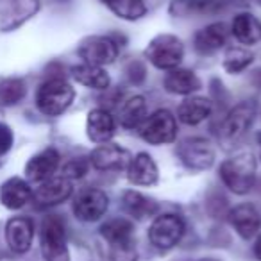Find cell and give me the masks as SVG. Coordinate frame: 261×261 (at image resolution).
I'll use <instances>...</instances> for the list:
<instances>
[{"mask_svg": "<svg viewBox=\"0 0 261 261\" xmlns=\"http://www.w3.org/2000/svg\"><path fill=\"white\" fill-rule=\"evenodd\" d=\"M257 165L250 152H236L224 160L218 168L222 185L234 195H247L256 185Z\"/></svg>", "mask_w": 261, "mask_h": 261, "instance_id": "cell-1", "label": "cell"}, {"mask_svg": "<svg viewBox=\"0 0 261 261\" xmlns=\"http://www.w3.org/2000/svg\"><path fill=\"white\" fill-rule=\"evenodd\" d=\"M257 115V104L254 100H242L232 106L218 123V142L224 147H231L247 135Z\"/></svg>", "mask_w": 261, "mask_h": 261, "instance_id": "cell-2", "label": "cell"}, {"mask_svg": "<svg viewBox=\"0 0 261 261\" xmlns=\"http://www.w3.org/2000/svg\"><path fill=\"white\" fill-rule=\"evenodd\" d=\"M75 98L73 86L63 77H50L36 91V108L45 116H59L72 106Z\"/></svg>", "mask_w": 261, "mask_h": 261, "instance_id": "cell-3", "label": "cell"}, {"mask_svg": "<svg viewBox=\"0 0 261 261\" xmlns=\"http://www.w3.org/2000/svg\"><path fill=\"white\" fill-rule=\"evenodd\" d=\"M145 59L158 70H174L185 59V43L181 38L170 33H161L149 41L143 50Z\"/></svg>", "mask_w": 261, "mask_h": 261, "instance_id": "cell-4", "label": "cell"}, {"mask_svg": "<svg viewBox=\"0 0 261 261\" xmlns=\"http://www.w3.org/2000/svg\"><path fill=\"white\" fill-rule=\"evenodd\" d=\"M40 247L45 261H70L66 225L59 215H47L41 222Z\"/></svg>", "mask_w": 261, "mask_h": 261, "instance_id": "cell-5", "label": "cell"}, {"mask_svg": "<svg viewBox=\"0 0 261 261\" xmlns=\"http://www.w3.org/2000/svg\"><path fill=\"white\" fill-rule=\"evenodd\" d=\"M177 160L185 168L192 172L210 170L217 160V149L213 142L204 136H188L177 143Z\"/></svg>", "mask_w": 261, "mask_h": 261, "instance_id": "cell-6", "label": "cell"}, {"mask_svg": "<svg viewBox=\"0 0 261 261\" xmlns=\"http://www.w3.org/2000/svg\"><path fill=\"white\" fill-rule=\"evenodd\" d=\"M185 232L186 224L179 215L163 213L154 217L147 236H149V242L154 249L160 250V252H168L181 243Z\"/></svg>", "mask_w": 261, "mask_h": 261, "instance_id": "cell-7", "label": "cell"}, {"mask_svg": "<svg viewBox=\"0 0 261 261\" xmlns=\"http://www.w3.org/2000/svg\"><path fill=\"white\" fill-rule=\"evenodd\" d=\"M143 142L160 147L174 143L177 138V118L168 109H158L145 118L138 129Z\"/></svg>", "mask_w": 261, "mask_h": 261, "instance_id": "cell-8", "label": "cell"}, {"mask_svg": "<svg viewBox=\"0 0 261 261\" xmlns=\"http://www.w3.org/2000/svg\"><path fill=\"white\" fill-rule=\"evenodd\" d=\"M120 52V41L116 36H88L77 47V56L83 63L93 66H108L116 61Z\"/></svg>", "mask_w": 261, "mask_h": 261, "instance_id": "cell-9", "label": "cell"}, {"mask_svg": "<svg viewBox=\"0 0 261 261\" xmlns=\"http://www.w3.org/2000/svg\"><path fill=\"white\" fill-rule=\"evenodd\" d=\"M109 207V195L100 188H84L73 197L72 211L77 220L86 222H98L106 215Z\"/></svg>", "mask_w": 261, "mask_h": 261, "instance_id": "cell-10", "label": "cell"}, {"mask_svg": "<svg viewBox=\"0 0 261 261\" xmlns=\"http://www.w3.org/2000/svg\"><path fill=\"white\" fill-rule=\"evenodd\" d=\"M73 193V185L70 179L63 177H50L47 181L40 182L36 190H33V202L36 207H54L66 202Z\"/></svg>", "mask_w": 261, "mask_h": 261, "instance_id": "cell-11", "label": "cell"}, {"mask_svg": "<svg viewBox=\"0 0 261 261\" xmlns=\"http://www.w3.org/2000/svg\"><path fill=\"white\" fill-rule=\"evenodd\" d=\"M225 217L236 234L245 242L256 238L257 232L261 231V211L254 204H238V206L231 207Z\"/></svg>", "mask_w": 261, "mask_h": 261, "instance_id": "cell-12", "label": "cell"}, {"mask_svg": "<svg viewBox=\"0 0 261 261\" xmlns=\"http://www.w3.org/2000/svg\"><path fill=\"white\" fill-rule=\"evenodd\" d=\"M91 168L98 172H120L127 170V165L130 161V154L125 149H122L116 143H104L98 145L97 149L91 150L90 154Z\"/></svg>", "mask_w": 261, "mask_h": 261, "instance_id": "cell-13", "label": "cell"}, {"mask_svg": "<svg viewBox=\"0 0 261 261\" xmlns=\"http://www.w3.org/2000/svg\"><path fill=\"white\" fill-rule=\"evenodd\" d=\"M229 34H231V31H229L227 23H207L206 27H202L193 34V48L200 56H213L227 45Z\"/></svg>", "mask_w": 261, "mask_h": 261, "instance_id": "cell-14", "label": "cell"}, {"mask_svg": "<svg viewBox=\"0 0 261 261\" xmlns=\"http://www.w3.org/2000/svg\"><path fill=\"white\" fill-rule=\"evenodd\" d=\"M116 133V120L111 111L106 108H95L88 113L86 118V135L88 140L97 145H104L113 140Z\"/></svg>", "mask_w": 261, "mask_h": 261, "instance_id": "cell-15", "label": "cell"}, {"mask_svg": "<svg viewBox=\"0 0 261 261\" xmlns=\"http://www.w3.org/2000/svg\"><path fill=\"white\" fill-rule=\"evenodd\" d=\"M61 165V156L54 147L43 149L41 152L34 154L25 165V175L33 182H43L54 177Z\"/></svg>", "mask_w": 261, "mask_h": 261, "instance_id": "cell-16", "label": "cell"}, {"mask_svg": "<svg viewBox=\"0 0 261 261\" xmlns=\"http://www.w3.org/2000/svg\"><path fill=\"white\" fill-rule=\"evenodd\" d=\"M34 238V222L29 217H13L6 224V242L15 254L29 252Z\"/></svg>", "mask_w": 261, "mask_h": 261, "instance_id": "cell-17", "label": "cell"}, {"mask_svg": "<svg viewBox=\"0 0 261 261\" xmlns=\"http://www.w3.org/2000/svg\"><path fill=\"white\" fill-rule=\"evenodd\" d=\"M127 179L135 186H154L160 181V168L149 152H138L127 165Z\"/></svg>", "mask_w": 261, "mask_h": 261, "instance_id": "cell-18", "label": "cell"}, {"mask_svg": "<svg viewBox=\"0 0 261 261\" xmlns=\"http://www.w3.org/2000/svg\"><path fill=\"white\" fill-rule=\"evenodd\" d=\"M120 206L133 222L156 217L160 211V204L150 197L143 195L138 190H125L120 197Z\"/></svg>", "mask_w": 261, "mask_h": 261, "instance_id": "cell-19", "label": "cell"}, {"mask_svg": "<svg viewBox=\"0 0 261 261\" xmlns=\"http://www.w3.org/2000/svg\"><path fill=\"white\" fill-rule=\"evenodd\" d=\"M213 115V100L207 97H199V95H190L185 100L179 104L177 108V116L185 125H199V123L206 122L210 116Z\"/></svg>", "mask_w": 261, "mask_h": 261, "instance_id": "cell-20", "label": "cell"}, {"mask_svg": "<svg viewBox=\"0 0 261 261\" xmlns=\"http://www.w3.org/2000/svg\"><path fill=\"white\" fill-rule=\"evenodd\" d=\"M163 88L170 95L190 97V95L202 90V81L199 79V75L193 70L174 68V70H168V73L165 75Z\"/></svg>", "mask_w": 261, "mask_h": 261, "instance_id": "cell-21", "label": "cell"}, {"mask_svg": "<svg viewBox=\"0 0 261 261\" xmlns=\"http://www.w3.org/2000/svg\"><path fill=\"white\" fill-rule=\"evenodd\" d=\"M33 200V188L22 177H11L0 186V202L8 210H22Z\"/></svg>", "mask_w": 261, "mask_h": 261, "instance_id": "cell-22", "label": "cell"}, {"mask_svg": "<svg viewBox=\"0 0 261 261\" xmlns=\"http://www.w3.org/2000/svg\"><path fill=\"white\" fill-rule=\"evenodd\" d=\"M231 34L238 43L250 47L261 41V22L252 13H238L231 22Z\"/></svg>", "mask_w": 261, "mask_h": 261, "instance_id": "cell-23", "label": "cell"}, {"mask_svg": "<svg viewBox=\"0 0 261 261\" xmlns=\"http://www.w3.org/2000/svg\"><path fill=\"white\" fill-rule=\"evenodd\" d=\"M70 73H72L73 81H77L81 86L90 88V90L108 91L109 86H111V77H109V73L102 66L79 63V65L70 68Z\"/></svg>", "mask_w": 261, "mask_h": 261, "instance_id": "cell-24", "label": "cell"}, {"mask_svg": "<svg viewBox=\"0 0 261 261\" xmlns=\"http://www.w3.org/2000/svg\"><path fill=\"white\" fill-rule=\"evenodd\" d=\"M149 116V108L143 95H135V97L127 98L122 104L118 113V122L123 129H140L145 118Z\"/></svg>", "mask_w": 261, "mask_h": 261, "instance_id": "cell-25", "label": "cell"}, {"mask_svg": "<svg viewBox=\"0 0 261 261\" xmlns=\"http://www.w3.org/2000/svg\"><path fill=\"white\" fill-rule=\"evenodd\" d=\"M98 232L109 245L129 242L135 240V222L129 217H111L100 225Z\"/></svg>", "mask_w": 261, "mask_h": 261, "instance_id": "cell-26", "label": "cell"}, {"mask_svg": "<svg viewBox=\"0 0 261 261\" xmlns=\"http://www.w3.org/2000/svg\"><path fill=\"white\" fill-rule=\"evenodd\" d=\"M102 2L113 15L127 22H136L147 15V6L143 0H102Z\"/></svg>", "mask_w": 261, "mask_h": 261, "instance_id": "cell-27", "label": "cell"}, {"mask_svg": "<svg viewBox=\"0 0 261 261\" xmlns=\"http://www.w3.org/2000/svg\"><path fill=\"white\" fill-rule=\"evenodd\" d=\"M218 8L217 0H172L170 11L172 16L186 18V16H199L204 13H210Z\"/></svg>", "mask_w": 261, "mask_h": 261, "instance_id": "cell-28", "label": "cell"}, {"mask_svg": "<svg viewBox=\"0 0 261 261\" xmlns=\"http://www.w3.org/2000/svg\"><path fill=\"white\" fill-rule=\"evenodd\" d=\"M254 63V54L247 47H229L222 59V68L231 75L245 72Z\"/></svg>", "mask_w": 261, "mask_h": 261, "instance_id": "cell-29", "label": "cell"}, {"mask_svg": "<svg viewBox=\"0 0 261 261\" xmlns=\"http://www.w3.org/2000/svg\"><path fill=\"white\" fill-rule=\"evenodd\" d=\"M27 93L25 81L20 77H4L0 79V106H16L23 100Z\"/></svg>", "mask_w": 261, "mask_h": 261, "instance_id": "cell-30", "label": "cell"}, {"mask_svg": "<svg viewBox=\"0 0 261 261\" xmlns=\"http://www.w3.org/2000/svg\"><path fill=\"white\" fill-rule=\"evenodd\" d=\"M108 261H138V249L135 240L109 245Z\"/></svg>", "mask_w": 261, "mask_h": 261, "instance_id": "cell-31", "label": "cell"}, {"mask_svg": "<svg viewBox=\"0 0 261 261\" xmlns=\"http://www.w3.org/2000/svg\"><path fill=\"white\" fill-rule=\"evenodd\" d=\"M91 168L90 160H70L68 163L63 167V177L70 179V181H75L81 179L88 174V170Z\"/></svg>", "mask_w": 261, "mask_h": 261, "instance_id": "cell-32", "label": "cell"}, {"mask_svg": "<svg viewBox=\"0 0 261 261\" xmlns=\"http://www.w3.org/2000/svg\"><path fill=\"white\" fill-rule=\"evenodd\" d=\"M125 77L130 84H135V86H142L147 79V68H145V63L138 61V59H133L125 65Z\"/></svg>", "mask_w": 261, "mask_h": 261, "instance_id": "cell-33", "label": "cell"}, {"mask_svg": "<svg viewBox=\"0 0 261 261\" xmlns=\"http://www.w3.org/2000/svg\"><path fill=\"white\" fill-rule=\"evenodd\" d=\"M13 142H15V136H13V130L8 123L0 122V156H4L11 150Z\"/></svg>", "mask_w": 261, "mask_h": 261, "instance_id": "cell-34", "label": "cell"}, {"mask_svg": "<svg viewBox=\"0 0 261 261\" xmlns=\"http://www.w3.org/2000/svg\"><path fill=\"white\" fill-rule=\"evenodd\" d=\"M252 252H254V256H256V259H257V261H261V231L257 232L256 240H254Z\"/></svg>", "mask_w": 261, "mask_h": 261, "instance_id": "cell-35", "label": "cell"}, {"mask_svg": "<svg viewBox=\"0 0 261 261\" xmlns=\"http://www.w3.org/2000/svg\"><path fill=\"white\" fill-rule=\"evenodd\" d=\"M256 143H257V149H259V161H261V130L256 135Z\"/></svg>", "mask_w": 261, "mask_h": 261, "instance_id": "cell-36", "label": "cell"}, {"mask_svg": "<svg viewBox=\"0 0 261 261\" xmlns=\"http://www.w3.org/2000/svg\"><path fill=\"white\" fill-rule=\"evenodd\" d=\"M199 261H218V259H215V257H202V259H199Z\"/></svg>", "mask_w": 261, "mask_h": 261, "instance_id": "cell-37", "label": "cell"}]
</instances>
